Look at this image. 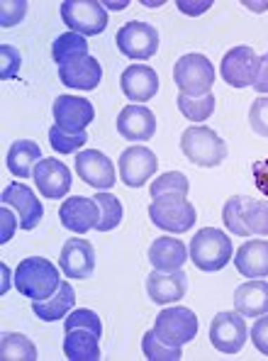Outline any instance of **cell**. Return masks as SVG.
I'll list each match as a JSON object with an SVG mask.
<instances>
[{"label":"cell","instance_id":"1","mask_svg":"<svg viewBox=\"0 0 268 361\" xmlns=\"http://www.w3.org/2000/svg\"><path fill=\"white\" fill-rule=\"evenodd\" d=\"M15 288L30 300H44L56 293L61 286L59 269L44 257L23 259L15 269Z\"/></svg>","mask_w":268,"mask_h":361},{"label":"cell","instance_id":"47","mask_svg":"<svg viewBox=\"0 0 268 361\" xmlns=\"http://www.w3.org/2000/svg\"><path fill=\"white\" fill-rule=\"evenodd\" d=\"M246 8H251V10H264L268 3H244Z\"/></svg>","mask_w":268,"mask_h":361},{"label":"cell","instance_id":"12","mask_svg":"<svg viewBox=\"0 0 268 361\" xmlns=\"http://www.w3.org/2000/svg\"><path fill=\"white\" fill-rule=\"evenodd\" d=\"M159 169V159L151 149L136 145L120 154V180L129 188H141Z\"/></svg>","mask_w":268,"mask_h":361},{"label":"cell","instance_id":"42","mask_svg":"<svg viewBox=\"0 0 268 361\" xmlns=\"http://www.w3.org/2000/svg\"><path fill=\"white\" fill-rule=\"evenodd\" d=\"M0 220H3V232H0V242H10L15 235V230H18V222H15V210L10 208V205H3V210H0Z\"/></svg>","mask_w":268,"mask_h":361},{"label":"cell","instance_id":"36","mask_svg":"<svg viewBox=\"0 0 268 361\" xmlns=\"http://www.w3.org/2000/svg\"><path fill=\"white\" fill-rule=\"evenodd\" d=\"M241 198H244V195H234V198H229L227 203H224L222 222L232 235L249 237V232H246V227H244V217H241Z\"/></svg>","mask_w":268,"mask_h":361},{"label":"cell","instance_id":"3","mask_svg":"<svg viewBox=\"0 0 268 361\" xmlns=\"http://www.w3.org/2000/svg\"><path fill=\"white\" fill-rule=\"evenodd\" d=\"M181 149L186 154L188 161L198 164V166H219L227 159V145L215 130L205 125L188 127L181 135Z\"/></svg>","mask_w":268,"mask_h":361},{"label":"cell","instance_id":"19","mask_svg":"<svg viewBox=\"0 0 268 361\" xmlns=\"http://www.w3.org/2000/svg\"><path fill=\"white\" fill-rule=\"evenodd\" d=\"M117 132L129 142H146L156 132V115L146 105H127L117 115Z\"/></svg>","mask_w":268,"mask_h":361},{"label":"cell","instance_id":"21","mask_svg":"<svg viewBox=\"0 0 268 361\" xmlns=\"http://www.w3.org/2000/svg\"><path fill=\"white\" fill-rule=\"evenodd\" d=\"M59 78L61 83L68 88H76V90H93L101 86L103 81V68L101 61L96 56H83V59L76 61H68L61 63L59 66Z\"/></svg>","mask_w":268,"mask_h":361},{"label":"cell","instance_id":"28","mask_svg":"<svg viewBox=\"0 0 268 361\" xmlns=\"http://www.w3.org/2000/svg\"><path fill=\"white\" fill-rule=\"evenodd\" d=\"M51 56L59 63H68L88 56V42L83 35H76V32H66V35L56 37L54 44H51Z\"/></svg>","mask_w":268,"mask_h":361},{"label":"cell","instance_id":"5","mask_svg":"<svg viewBox=\"0 0 268 361\" xmlns=\"http://www.w3.org/2000/svg\"><path fill=\"white\" fill-rule=\"evenodd\" d=\"M173 83H176L181 93L191 95V98H200V95L212 93L215 68L208 56L186 54L173 66Z\"/></svg>","mask_w":268,"mask_h":361},{"label":"cell","instance_id":"39","mask_svg":"<svg viewBox=\"0 0 268 361\" xmlns=\"http://www.w3.org/2000/svg\"><path fill=\"white\" fill-rule=\"evenodd\" d=\"M249 125L259 137H268V95H261L251 103Z\"/></svg>","mask_w":268,"mask_h":361},{"label":"cell","instance_id":"20","mask_svg":"<svg viewBox=\"0 0 268 361\" xmlns=\"http://www.w3.org/2000/svg\"><path fill=\"white\" fill-rule=\"evenodd\" d=\"M120 86H122V93L132 103H146V100H151L159 93V76H156V71L151 66L132 63L120 76Z\"/></svg>","mask_w":268,"mask_h":361},{"label":"cell","instance_id":"24","mask_svg":"<svg viewBox=\"0 0 268 361\" xmlns=\"http://www.w3.org/2000/svg\"><path fill=\"white\" fill-rule=\"evenodd\" d=\"M149 262L156 271H176L188 262V249L181 240L156 237L149 247Z\"/></svg>","mask_w":268,"mask_h":361},{"label":"cell","instance_id":"45","mask_svg":"<svg viewBox=\"0 0 268 361\" xmlns=\"http://www.w3.org/2000/svg\"><path fill=\"white\" fill-rule=\"evenodd\" d=\"M254 88L259 90L261 95H266V93H268V56H261V61H259V73H256Z\"/></svg>","mask_w":268,"mask_h":361},{"label":"cell","instance_id":"15","mask_svg":"<svg viewBox=\"0 0 268 361\" xmlns=\"http://www.w3.org/2000/svg\"><path fill=\"white\" fill-rule=\"evenodd\" d=\"M0 203L10 205L20 217V227L23 230H34L39 225L42 215H44V208H42L39 198L34 195V190L25 183H10L8 188L0 195Z\"/></svg>","mask_w":268,"mask_h":361},{"label":"cell","instance_id":"23","mask_svg":"<svg viewBox=\"0 0 268 361\" xmlns=\"http://www.w3.org/2000/svg\"><path fill=\"white\" fill-rule=\"evenodd\" d=\"M234 267L246 279H266L268 276V240H249L241 244L234 257Z\"/></svg>","mask_w":268,"mask_h":361},{"label":"cell","instance_id":"9","mask_svg":"<svg viewBox=\"0 0 268 361\" xmlns=\"http://www.w3.org/2000/svg\"><path fill=\"white\" fill-rule=\"evenodd\" d=\"M259 61H261V56L256 54L249 44H239V47H234V49H229L227 54L222 56V63H219L224 83L232 88L254 86L256 73H259Z\"/></svg>","mask_w":268,"mask_h":361},{"label":"cell","instance_id":"6","mask_svg":"<svg viewBox=\"0 0 268 361\" xmlns=\"http://www.w3.org/2000/svg\"><path fill=\"white\" fill-rule=\"evenodd\" d=\"M61 20L68 32L91 37L101 35L108 27V10L98 0H64L61 3Z\"/></svg>","mask_w":268,"mask_h":361},{"label":"cell","instance_id":"30","mask_svg":"<svg viewBox=\"0 0 268 361\" xmlns=\"http://www.w3.org/2000/svg\"><path fill=\"white\" fill-rule=\"evenodd\" d=\"M241 217L249 237H268V200L241 198Z\"/></svg>","mask_w":268,"mask_h":361},{"label":"cell","instance_id":"29","mask_svg":"<svg viewBox=\"0 0 268 361\" xmlns=\"http://www.w3.org/2000/svg\"><path fill=\"white\" fill-rule=\"evenodd\" d=\"M0 359L5 361H37V347L20 332H5L0 339Z\"/></svg>","mask_w":268,"mask_h":361},{"label":"cell","instance_id":"35","mask_svg":"<svg viewBox=\"0 0 268 361\" xmlns=\"http://www.w3.org/2000/svg\"><path fill=\"white\" fill-rule=\"evenodd\" d=\"M88 142V135L86 132H81V135H71V132H64L61 127H51L49 130V145L54 152L59 154H73L78 152L83 145Z\"/></svg>","mask_w":268,"mask_h":361},{"label":"cell","instance_id":"37","mask_svg":"<svg viewBox=\"0 0 268 361\" xmlns=\"http://www.w3.org/2000/svg\"><path fill=\"white\" fill-rule=\"evenodd\" d=\"M73 327H83V330H91V332H96L98 337L103 334L101 317H98L93 310H86V307H73V310L66 315L64 330H73Z\"/></svg>","mask_w":268,"mask_h":361},{"label":"cell","instance_id":"14","mask_svg":"<svg viewBox=\"0 0 268 361\" xmlns=\"http://www.w3.org/2000/svg\"><path fill=\"white\" fill-rule=\"evenodd\" d=\"M76 173L81 176L83 183L93 185L98 190L113 188L115 180H117L113 161L98 149H86L76 154Z\"/></svg>","mask_w":268,"mask_h":361},{"label":"cell","instance_id":"22","mask_svg":"<svg viewBox=\"0 0 268 361\" xmlns=\"http://www.w3.org/2000/svg\"><path fill=\"white\" fill-rule=\"evenodd\" d=\"M234 310L244 317H261L268 312V281L254 279L234 290Z\"/></svg>","mask_w":268,"mask_h":361},{"label":"cell","instance_id":"38","mask_svg":"<svg viewBox=\"0 0 268 361\" xmlns=\"http://www.w3.org/2000/svg\"><path fill=\"white\" fill-rule=\"evenodd\" d=\"M27 15V0H3L0 3V25L3 27H15Z\"/></svg>","mask_w":268,"mask_h":361},{"label":"cell","instance_id":"26","mask_svg":"<svg viewBox=\"0 0 268 361\" xmlns=\"http://www.w3.org/2000/svg\"><path fill=\"white\" fill-rule=\"evenodd\" d=\"M98 334L91 330H83V327H73L66 330L64 339V354L68 361H98L103 357L101 344H98Z\"/></svg>","mask_w":268,"mask_h":361},{"label":"cell","instance_id":"43","mask_svg":"<svg viewBox=\"0 0 268 361\" xmlns=\"http://www.w3.org/2000/svg\"><path fill=\"white\" fill-rule=\"evenodd\" d=\"M251 176L256 180V188L268 198V159H261V161L251 164Z\"/></svg>","mask_w":268,"mask_h":361},{"label":"cell","instance_id":"25","mask_svg":"<svg viewBox=\"0 0 268 361\" xmlns=\"http://www.w3.org/2000/svg\"><path fill=\"white\" fill-rule=\"evenodd\" d=\"M73 302H76V293H73V286L61 281V286L56 288L54 295L44 300H32V310L39 320L44 322H56L61 317H66L73 310Z\"/></svg>","mask_w":268,"mask_h":361},{"label":"cell","instance_id":"48","mask_svg":"<svg viewBox=\"0 0 268 361\" xmlns=\"http://www.w3.org/2000/svg\"><path fill=\"white\" fill-rule=\"evenodd\" d=\"M266 56H268V54H266Z\"/></svg>","mask_w":268,"mask_h":361},{"label":"cell","instance_id":"13","mask_svg":"<svg viewBox=\"0 0 268 361\" xmlns=\"http://www.w3.org/2000/svg\"><path fill=\"white\" fill-rule=\"evenodd\" d=\"M59 220L66 230L76 232V235H86L101 222V208H98L96 198H86V195H71L61 203Z\"/></svg>","mask_w":268,"mask_h":361},{"label":"cell","instance_id":"2","mask_svg":"<svg viewBox=\"0 0 268 361\" xmlns=\"http://www.w3.org/2000/svg\"><path fill=\"white\" fill-rule=\"evenodd\" d=\"M234 249L229 235H224L217 227H205V230L196 232V237L191 240V259L200 271L215 274L222 271L232 259Z\"/></svg>","mask_w":268,"mask_h":361},{"label":"cell","instance_id":"32","mask_svg":"<svg viewBox=\"0 0 268 361\" xmlns=\"http://www.w3.org/2000/svg\"><path fill=\"white\" fill-rule=\"evenodd\" d=\"M96 203H98V208H101V222H98L96 230L98 232L115 230V227L122 222V203H120L113 193H105V190H101V193L96 195Z\"/></svg>","mask_w":268,"mask_h":361},{"label":"cell","instance_id":"27","mask_svg":"<svg viewBox=\"0 0 268 361\" xmlns=\"http://www.w3.org/2000/svg\"><path fill=\"white\" fill-rule=\"evenodd\" d=\"M42 161V149L32 140H20L8 152V169L18 178H30L34 173L37 164Z\"/></svg>","mask_w":268,"mask_h":361},{"label":"cell","instance_id":"11","mask_svg":"<svg viewBox=\"0 0 268 361\" xmlns=\"http://www.w3.org/2000/svg\"><path fill=\"white\" fill-rule=\"evenodd\" d=\"M51 113H54L56 127H61L64 132H71V135L86 132V127L96 120V108H93L91 100L76 98V95H59L54 100Z\"/></svg>","mask_w":268,"mask_h":361},{"label":"cell","instance_id":"7","mask_svg":"<svg viewBox=\"0 0 268 361\" xmlns=\"http://www.w3.org/2000/svg\"><path fill=\"white\" fill-rule=\"evenodd\" d=\"M154 332L161 342L171 344V347H183V344L193 342L198 334V317L191 307H166L156 315Z\"/></svg>","mask_w":268,"mask_h":361},{"label":"cell","instance_id":"18","mask_svg":"<svg viewBox=\"0 0 268 361\" xmlns=\"http://www.w3.org/2000/svg\"><path fill=\"white\" fill-rule=\"evenodd\" d=\"M188 290V276L181 269L176 271H151L146 276V293L154 302L159 305H168V302H176L186 295Z\"/></svg>","mask_w":268,"mask_h":361},{"label":"cell","instance_id":"31","mask_svg":"<svg viewBox=\"0 0 268 361\" xmlns=\"http://www.w3.org/2000/svg\"><path fill=\"white\" fill-rule=\"evenodd\" d=\"M176 103H178V110H181L191 122H205L215 113V95L212 93L200 95V98H191V95H186V93H178Z\"/></svg>","mask_w":268,"mask_h":361},{"label":"cell","instance_id":"4","mask_svg":"<svg viewBox=\"0 0 268 361\" xmlns=\"http://www.w3.org/2000/svg\"><path fill=\"white\" fill-rule=\"evenodd\" d=\"M149 217L161 230L183 235L196 225L198 212L186 195H159V198H151Z\"/></svg>","mask_w":268,"mask_h":361},{"label":"cell","instance_id":"41","mask_svg":"<svg viewBox=\"0 0 268 361\" xmlns=\"http://www.w3.org/2000/svg\"><path fill=\"white\" fill-rule=\"evenodd\" d=\"M251 344H254L261 354L268 357V312L261 315L259 320L254 322V327H251Z\"/></svg>","mask_w":268,"mask_h":361},{"label":"cell","instance_id":"16","mask_svg":"<svg viewBox=\"0 0 268 361\" xmlns=\"http://www.w3.org/2000/svg\"><path fill=\"white\" fill-rule=\"evenodd\" d=\"M59 267L73 281L91 279L96 271V249L88 240H68L61 247Z\"/></svg>","mask_w":268,"mask_h":361},{"label":"cell","instance_id":"40","mask_svg":"<svg viewBox=\"0 0 268 361\" xmlns=\"http://www.w3.org/2000/svg\"><path fill=\"white\" fill-rule=\"evenodd\" d=\"M0 56H3V71H0V78L8 81V78H15L20 71V51L13 49V47L3 44L0 47Z\"/></svg>","mask_w":268,"mask_h":361},{"label":"cell","instance_id":"46","mask_svg":"<svg viewBox=\"0 0 268 361\" xmlns=\"http://www.w3.org/2000/svg\"><path fill=\"white\" fill-rule=\"evenodd\" d=\"M127 0H122V3H103V8H108V10H125L127 8Z\"/></svg>","mask_w":268,"mask_h":361},{"label":"cell","instance_id":"44","mask_svg":"<svg viewBox=\"0 0 268 361\" xmlns=\"http://www.w3.org/2000/svg\"><path fill=\"white\" fill-rule=\"evenodd\" d=\"M178 10L186 15H200L205 10H210V5H212V0H200V3H188V0H176Z\"/></svg>","mask_w":268,"mask_h":361},{"label":"cell","instance_id":"34","mask_svg":"<svg viewBox=\"0 0 268 361\" xmlns=\"http://www.w3.org/2000/svg\"><path fill=\"white\" fill-rule=\"evenodd\" d=\"M188 183L186 173L181 171H168V173H161L159 178L151 183V198H159V195H186L188 198Z\"/></svg>","mask_w":268,"mask_h":361},{"label":"cell","instance_id":"17","mask_svg":"<svg viewBox=\"0 0 268 361\" xmlns=\"http://www.w3.org/2000/svg\"><path fill=\"white\" fill-rule=\"evenodd\" d=\"M34 185L44 198L61 200L71 190V171L66 164L56 161V159H42L34 169Z\"/></svg>","mask_w":268,"mask_h":361},{"label":"cell","instance_id":"8","mask_svg":"<svg viewBox=\"0 0 268 361\" xmlns=\"http://www.w3.org/2000/svg\"><path fill=\"white\" fill-rule=\"evenodd\" d=\"M115 42H117V49L122 51L127 59L146 61L159 51V30H156L154 25L134 20V23H127L120 27Z\"/></svg>","mask_w":268,"mask_h":361},{"label":"cell","instance_id":"10","mask_svg":"<svg viewBox=\"0 0 268 361\" xmlns=\"http://www.w3.org/2000/svg\"><path fill=\"white\" fill-rule=\"evenodd\" d=\"M249 330H246L244 315L239 312H217L210 322V342L222 354H239L246 344Z\"/></svg>","mask_w":268,"mask_h":361},{"label":"cell","instance_id":"33","mask_svg":"<svg viewBox=\"0 0 268 361\" xmlns=\"http://www.w3.org/2000/svg\"><path fill=\"white\" fill-rule=\"evenodd\" d=\"M141 352H144V357L149 361H178V359H183L181 347H171V344L161 342L154 330L144 334V339H141Z\"/></svg>","mask_w":268,"mask_h":361}]
</instances>
